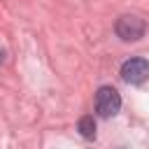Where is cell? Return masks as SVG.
<instances>
[{"label": "cell", "instance_id": "cell-5", "mask_svg": "<svg viewBox=\"0 0 149 149\" xmlns=\"http://www.w3.org/2000/svg\"><path fill=\"white\" fill-rule=\"evenodd\" d=\"M2 56H5V54H2V51H0V63H2Z\"/></svg>", "mask_w": 149, "mask_h": 149}, {"label": "cell", "instance_id": "cell-2", "mask_svg": "<svg viewBox=\"0 0 149 149\" xmlns=\"http://www.w3.org/2000/svg\"><path fill=\"white\" fill-rule=\"evenodd\" d=\"M121 109V95L114 86H100L98 93H95V112L105 119L119 114Z\"/></svg>", "mask_w": 149, "mask_h": 149}, {"label": "cell", "instance_id": "cell-3", "mask_svg": "<svg viewBox=\"0 0 149 149\" xmlns=\"http://www.w3.org/2000/svg\"><path fill=\"white\" fill-rule=\"evenodd\" d=\"M121 79L126 84H142L149 79V61L147 58H128L121 65Z\"/></svg>", "mask_w": 149, "mask_h": 149}, {"label": "cell", "instance_id": "cell-1", "mask_svg": "<svg viewBox=\"0 0 149 149\" xmlns=\"http://www.w3.org/2000/svg\"><path fill=\"white\" fill-rule=\"evenodd\" d=\"M114 30H116V35H119L123 42H137V40L147 33V23H144V19H140L137 14H123V16L116 19Z\"/></svg>", "mask_w": 149, "mask_h": 149}, {"label": "cell", "instance_id": "cell-4", "mask_svg": "<svg viewBox=\"0 0 149 149\" xmlns=\"http://www.w3.org/2000/svg\"><path fill=\"white\" fill-rule=\"evenodd\" d=\"M77 130H79L81 137L93 140V137H95V121H93V116H91V114H84V116L79 119V123H77Z\"/></svg>", "mask_w": 149, "mask_h": 149}]
</instances>
